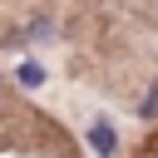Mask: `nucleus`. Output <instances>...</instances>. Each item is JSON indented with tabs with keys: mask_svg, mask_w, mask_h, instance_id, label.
<instances>
[{
	"mask_svg": "<svg viewBox=\"0 0 158 158\" xmlns=\"http://www.w3.org/2000/svg\"><path fill=\"white\" fill-rule=\"evenodd\" d=\"M84 138H89V148H94L99 158H114V148H118V133H114V123H109V118L89 123V133H84Z\"/></svg>",
	"mask_w": 158,
	"mask_h": 158,
	"instance_id": "nucleus-1",
	"label": "nucleus"
},
{
	"mask_svg": "<svg viewBox=\"0 0 158 158\" xmlns=\"http://www.w3.org/2000/svg\"><path fill=\"white\" fill-rule=\"evenodd\" d=\"M15 79H20V84H25V89H40V84H44V69H40V64H35V59H25V64H20V74H15Z\"/></svg>",
	"mask_w": 158,
	"mask_h": 158,
	"instance_id": "nucleus-2",
	"label": "nucleus"
}]
</instances>
